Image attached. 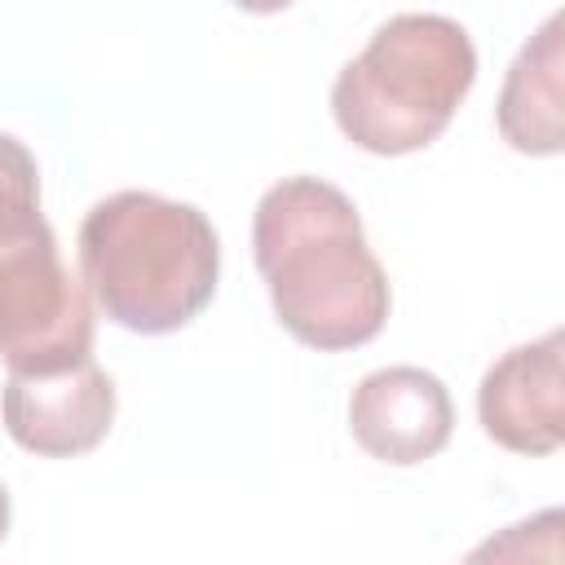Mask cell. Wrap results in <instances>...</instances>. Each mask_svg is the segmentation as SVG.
<instances>
[{"label": "cell", "instance_id": "obj_9", "mask_svg": "<svg viewBox=\"0 0 565 565\" xmlns=\"http://www.w3.org/2000/svg\"><path fill=\"white\" fill-rule=\"evenodd\" d=\"M44 216H40V168H35V154L0 132V247L22 238L26 230H35Z\"/></svg>", "mask_w": 565, "mask_h": 565}, {"label": "cell", "instance_id": "obj_5", "mask_svg": "<svg viewBox=\"0 0 565 565\" xmlns=\"http://www.w3.org/2000/svg\"><path fill=\"white\" fill-rule=\"evenodd\" d=\"M0 419L22 450L71 459L110 433L115 384L93 358L53 371H9L0 388Z\"/></svg>", "mask_w": 565, "mask_h": 565}, {"label": "cell", "instance_id": "obj_1", "mask_svg": "<svg viewBox=\"0 0 565 565\" xmlns=\"http://www.w3.org/2000/svg\"><path fill=\"white\" fill-rule=\"evenodd\" d=\"M252 256L274 318L309 349L340 353L388 322V274L353 199L322 177H282L252 216Z\"/></svg>", "mask_w": 565, "mask_h": 565}, {"label": "cell", "instance_id": "obj_8", "mask_svg": "<svg viewBox=\"0 0 565 565\" xmlns=\"http://www.w3.org/2000/svg\"><path fill=\"white\" fill-rule=\"evenodd\" d=\"M561 13H552L512 57L499 88V137L521 154H561Z\"/></svg>", "mask_w": 565, "mask_h": 565}, {"label": "cell", "instance_id": "obj_11", "mask_svg": "<svg viewBox=\"0 0 565 565\" xmlns=\"http://www.w3.org/2000/svg\"><path fill=\"white\" fill-rule=\"evenodd\" d=\"M9 516H13V508H9V490L0 486V539L9 534Z\"/></svg>", "mask_w": 565, "mask_h": 565}, {"label": "cell", "instance_id": "obj_4", "mask_svg": "<svg viewBox=\"0 0 565 565\" xmlns=\"http://www.w3.org/2000/svg\"><path fill=\"white\" fill-rule=\"evenodd\" d=\"M93 296L62 260L49 221L0 247V358L9 371L93 358Z\"/></svg>", "mask_w": 565, "mask_h": 565}, {"label": "cell", "instance_id": "obj_3", "mask_svg": "<svg viewBox=\"0 0 565 565\" xmlns=\"http://www.w3.org/2000/svg\"><path fill=\"white\" fill-rule=\"evenodd\" d=\"M477 79V49L455 18L397 13L331 84L335 128L366 154L433 146Z\"/></svg>", "mask_w": 565, "mask_h": 565}, {"label": "cell", "instance_id": "obj_6", "mask_svg": "<svg viewBox=\"0 0 565 565\" xmlns=\"http://www.w3.org/2000/svg\"><path fill=\"white\" fill-rule=\"evenodd\" d=\"M353 441L393 468L433 459L455 433V406L446 384L424 366H380L358 380L349 397Z\"/></svg>", "mask_w": 565, "mask_h": 565}, {"label": "cell", "instance_id": "obj_7", "mask_svg": "<svg viewBox=\"0 0 565 565\" xmlns=\"http://www.w3.org/2000/svg\"><path fill=\"white\" fill-rule=\"evenodd\" d=\"M561 331L508 349L477 388V415L490 441L512 455H552L565 441V388H561Z\"/></svg>", "mask_w": 565, "mask_h": 565}, {"label": "cell", "instance_id": "obj_10", "mask_svg": "<svg viewBox=\"0 0 565 565\" xmlns=\"http://www.w3.org/2000/svg\"><path fill=\"white\" fill-rule=\"evenodd\" d=\"M234 9H247V13H278V9H287L291 0H230Z\"/></svg>", "mask_w": 565, "mask_h": 565}, {"label": "cell", "instance_id": "obj_2", "mask_svg": "<svg viewBox=\"0 0 565 565\" xmlns=\"http://www.w3.org/2000/svg\"><path fill=\"white\" fill-rule=\"evenodd\" d=\"M79 278L110 322L163 335L212 305L221 243L194 203L119 190L93 203L79 225Z\"/></svg>", "mask_w": 565, "mask_h": 565}]
</instances>
